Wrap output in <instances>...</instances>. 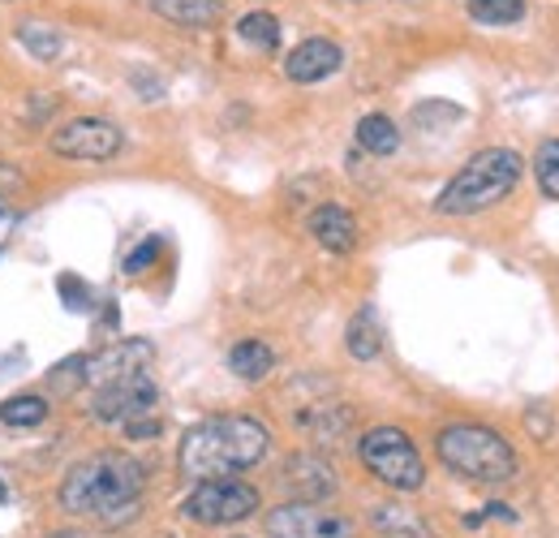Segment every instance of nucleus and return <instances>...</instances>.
Returning <instances> with one entry per match:
<instances>
[{
    "label": "nucleus",
    "instance_id": "obj_1",
    "mask_svg": "<svg viewBox=\"0 0 559 538\" xmlns=\"http://www.w3.org/2000/svg\"><path fill=\"white\" fill-rule=\"evenodd\" d=\"M142 491H146V466L126 453H95L86 461L70 466L61 478L57 504L70 517H91L108 530L130 526L142 513Z\"/></svg>",
    "mask_w": 559,
    "mask_h": 538
},
{
    "label": "nucleus",
    "instance_id": "obj_2",
    "mask_svg": "<svg viewBox=\"0 0 559 538\" xmlns=\"http://www.w3.org/2000/svg\"><path fill=\"white\" fill-rule=\"evenodd\" d=\"M272 448V431L250 413H215L203 418L181 435L177 466L194 482L211 478H237L241 470H254Z\"/></svg>",
    "mask_w": 559,
    "mask_h": 538
},
{
    "label": "nucleus",
    "instance_id": "obj_3",
    "mask_svg": "<svg viewBox=\"0 0 559 538\" xmlns=\"http://www.w3.org/2000/svg\"><path fill=\"white\" fill-rule=\"evenodd\" d=\"M525 173V155L512 151V147H487V151H474L456 177L443 186V195L435 199L439 215H478L490 211L516 190Z\"/></svg>",
    "mask_w": 559,
    "mask_h": 538
},
{
    "label": "nucleus",
    "instance_id": "obj_4",
    "mask_svg": "<svg viewBox=\"0 0 559 538\" xmlns=\"http://www.w3.org/2000/svg\"><path fill=\"white\" fill-rule=\"evenodd\" d=\"M435 453L448 470L465 482H483V487H499L508 478H516V453L512 444L478 422H456V426H443L435 435Z\"/></svg>",
    "mask_w": 559,
    "mask_h": 538
},
{
    "label": "nucleus",
    "instance_id": "obj_5",
    "mask_svg": "<svg viewBox=\"0 0 559 538\" xmlns=\"http://www.w3.org/2000/svg\"><path fill=\"white\" fill-rule=\"evenodd\" d=\"M357 457L392 491H418L426 482V461H421L418 444L401 426H370L357 444Z\"/></svg>",
    "mask_w": 559,
    "mask_h": 538
},
{
    "label": "nucleus",
    "instance_id": "obj_6",
    "mask_svg": "<svg viewBox=\"0 0 559 538\" xmlns=\"http://www.w3.org/2000/svg\"><path fill=\"white\" fill-rule=\"evenodd\" d=\"M259 504H263L259 487H250V482H241V478H211V482H199V487L186 495L181 513H186L194 526H237V522L254 517Z\"/></svg>",
    "mask_w": 559,
    "mask_h": 538
},
{
    "label": "nucleus",
    "instance_id": "obj_7",
    "mask_svg": "<svg viewBox=\"0 0 559 538\" xmlns=\"http://www.w3.org/2000/svg\"><path fill=\"white\" fill-rule=\"evenodd\" d=\"M52 155L61 160H78V164H108L121 147H126V134L121 126H112L108 117H73L66 121L57 134H52Z\"/></svg>",
    "mask_w": 559,
    "mask_h": 538
},
{
    "label": "nucleus",
    "instance_id": "obj_8",
    "mask_svg": "<svg viewBox=\"0 0 559 538\" xmlns=\"http://www.w3.org/2000/svg\"><path fill=\"white\" fill-rule=\"evenodd\" d=\"M357 526L353 517L336 508H319V504H280L267 513V538H353Z\"/></svg>",
    "mask_w": 559,
    "mask_h": 538
},
{
    "label": "nucleus",
    "instance_id": "obj_9",
    "mask_svg": "<svg viewBox=\"0 0 559 538\" xmlns=\"http://www.w3.org/2000/svg\"><path fill=\"white\" fill-rule=\"evenodd\" d=\"M155 405H159V384L151 379V371H142V375H130V379H117V384L95 388L91 413H95L99 422L126 426V422H134V418H146Z\"/></svg>",
    "mask_w": 559,
    "mask_h": 538
},
{
    "label": "nucleus",
    "instance_id": "obj_10",
    "mask_svg": "<svg viewBox=\"0 0 559 538\" xmlns=\"http://www.w3.org/2000/svg\"><path fill=\"white\" fill-rule=\"evenodd\" d=\"M151 362H155V344H151V340H121V344H108V349H99L95 358H86V384L104 388V384L130 379V375H142Z\"/></svg>",
    "mask_w": 559,
    "mask_h": 538
},
{
    "label": "nucleus",
    "instance_id": "obj_11",
    "mask_svg": "<svg viewBox=\"0 0 559 538\" xmlns=\"http://www.w3.org/2000/svg\"><path fill=\"white\" fill-rule=\"evenodd\" d=\"M280 482H284V491H288L297 504H319V500L336 495V470H332L323 457H314V453H293V457L284 461Z\"/></svg>",
    "mask_w": 559,
    "mask_h": 538
},
{
    "label": "nucleus",
    "instance_id": "obj_12",
    "mask_svg": "<svg viewBox=\"0 0 559 538\" xmlns=\"http://www.w3.org/2000/svg\"><path fill=\"white\" fill-rule=\"evenodd\" d=\"M341 66H345V48H341L336 39H306V44H297V48L284 57V73H288V82H297V86L323 82V78H332Z\"/></svg>",
    "mask_w": 559,
    "mask_h": 538
},
{
    "label": "nucleus",
    "instance_id": "obj_13",
    "mask_svg": "<svg viewBox=\"0 0 559 538\" xmlns=\"http://www.w3.org/2000/svg\"><path fill=\"white\" fill-rule=\"evenodd\" d=\"M306 229H310V237H314L328 255H349L353 246H357V220H353L349 207H341V202L314 207L310 220H306Z\"/></svg>",
    "mask_w": 559,
    "mask_h": 538
},
{
    "label": "nucleus",
    "instance_id": "obj_14",
    "mask_svg": "<svg viewBox=\"0 0 559 538\" xmlns=\"http://www.w3.org/2000/svg\"><path fill=\"white\" fill-rule=\"evenodd\" d=\"M164 22L186 31H207L224 17V0H146Z\"/></svg>",
    "mask_w": 559,
    "mask_h": 538
},
{
    "label": "nucleus",
    "instance_id": "obj_15",
    "mask_svg": "<svg viewBox=\"0 0 559 538\" xmlns=\"http://www.w3.org/2000/svg\"><path fill=\"white\" fill-rule=\"evenodd\" d=\"M272 366H276V349H272L267 340L250 337V340H237V344L228 349V371H233L237 379H246V384L267 379Z\"/></svg>",
    "mask_w": 559,
    "mask_h": 538
},
{
    "label": "nucleus",
    "instance_id": "obj_16",
    "mask_svg": "<svg viewBox=\"0 0 559 538\" xmlns=\"http://www.w3.org/2000/svg\"><path fill=\"white\" fill-rule=\"evenodd\" d=\"M353 413L345 405L328 401V405H314V409H306V413H297V426L310 435V440H319V444H336L345 431H349Z\"/></svg>",
    "mask_w": 559,
    "mask_h": 538
},
{
    "label": "nucleus",
    "instance_id": "obj_17",
    "mask_svg": "<svg viewBox=\"0 0 559 538\" xmlns=\"http://www.w3.org/2000/svg\"><path fill=\"white\" fill-rule=\"evenodd\" d=\"M17 44H22L35 61H57V57L66 52V35H61L52 22H44V17H22V22H17Z\"/></svg>",
    "mask_w": 559,
    "mask_h": 538
},
{
    "label": "nucleus",
    "instance_id": "obj_18",
    "mask_svg": "<svg viewBox=\"0 0 559 538\" xmlns=\"http://www.w3.org/2000/svg\"><path fill=\"white\" fill-rule=\"evenodd\" d=\"M345 349L357 362H374L383 353V332H379V315L374 306H361L349 319V332H345Z\"/></svg>",
    "mask_w": 559,
    "mask_h": 538
},
{
    "label": "nucleus",
    "instance_id": "obj_19",
    "mask_svg": "<svg viewBox=\"0 0 559 538\" xmlns=\"http://www.w3.org/2000/svg\"><path fill=\"white\" fill-rule=\"evenodd\" d=\"M374 530L383 538H430V526L409 504H379L374 508Z\"/></svg>",
    "mask_w": 559,
    "mask_h": 538
},
{
    "label": "nucleus",
    "instance_id": "obj_20",
    "mask_svg": "<svg viewBox=\"0 0 559 538\" xmlns=\"http://www.w3.org/2000/svg\"><path fill=\"white\" fill-rule=\"evenodd\" d=\"M357 147H361V151H370V155H396V147H401V130H396V121H392V117L370 113V117H361V121H357Z\"/></svg>",
    "mask_w": 559,
    "mask_h": 538
},
{
    "label": "nucleus",
    "instance_id": "obj_21",
    "mask_svg": "<svg viewBox=\"0 0 559 538\" xmlns=\"http://www.w3.org/2000/svg\"><path fill=\"white\" fill-rule=\"evenodd\" d=\"M237 35H241L246 44L263 48V52H276V48H280V17H276V13L254 9V13L237 17Z\"/></svg>",
    "mask_w": 559,
    "mask_h": 538
},
{
    "label": "nucleus",
    "instance_id": "obj_22",
    "mask_svg": "<svg viewBox=\"0 0 559 538\" xmlns=\"http://www.w3.org/2000/svg\"><path fill=\"white\" fill-rule=\"evenodd\" d=\"M478 26H516L525 17V0H465Z\"/></svg>",
    "mask_w": 559,
    "mask_h": 538
},
{
    "label": "nucleus",
    "instance_id": "obj_23",
    "mask_svg": "<svg viewBox=\"0 0 559 538\" xmlns=\"http://www.w3.org/2000/svg\"><path fill=\"white\" fill-rule=\"evenodd\" d=\"M534 177H538V190L547 199L559 202V138H543L538 151H534Z\"/></svg>",
    "mask_w": 559,
    "mask_h": 538
},
{
    "label": "nucleus",
    "instance_id": "obj_24",
    "mask_svg": "<svg viewBox=\"0 0 559 538\" xmlns=\"http://www.w3.org/2000/svg\"><path fill=\"white\" fill-rule=\"evenodd\" d=\"M48 418V401L44 397H9L0 405V422L4 426H39Z\"/></svg>",
    "mask_w": 559,
    "mask_h": 538
},
{
    "label": "nucleus",
    "instance_id": "obj_25",
    "mask_svg": "<svg viewBox=\"0 0 559 538\" xmlns=\"http://www.w3.org/2000/svg\"><path fill=\"white\" fill-rule=\"evenodd\" d=\"M48 384H52V393H78V388H86V358H70V362H61L52 375H48Z\"/></svg>",
    "mask_w": 559,
    "mask_h": 538
},
{
    "label": "nucleus",
    "instance_id": "obj_26",
    "mask_svg": "<svg viewBox=\"0 0 559 538\" xmlns=\"http://www.w3.org/2000/svg\"><path fill=\"white\" fill-rule=\"evenodd\" d=\"M155 259H159V237H146L139 250L126 259V271H130V276H139V271H146Z\"/></svg>",
    "mask_w": 559,
    "mask_h": 538
},
{
    "label": "nucleus",
    "instance_id": "obj_27",
    "mask_svg": "<svg viewBox=\"0 0 559 538\" xmlns=\"http://www.w3.org/2000/svg\"><path fill=\"white\" fill-rule=\"evenodd\" d=\"M126 435H130V440H159V422H155V418H151V413H146V418H134V422H126Z\"/></svg>",
    "mask_w": 559,
    "mask_h": 538
},
{
    "label": "nucleus",
    "instance_id": "obj_28",
    "mask_svg": "<svg viewBox=\"0 0 559 538\" xmlns=\"http://www.w3.org/2000/svg\"><path fill=\"white\" fill-rule=\"evenodd\" d=\"M48 538H86V535H78V530H57V535H48Z\"/></svg>",
    "mask_w": 559,
    "mask_h": 538
},
{
    "label": "nucleus",
    "instance_id": "obj_29",
    "mask_svg": "<svg viewBox=\"0 0 559 538\" xmlns=\"http://www.w3.org/2000/svg\"><path fill=\"white\" fill-rule=\"evenodd\" d=\"M237 538H246V535H237Z\"/></svg>",
    "mask_w": 559,
    "mask_h": 538
}]
</instances>
